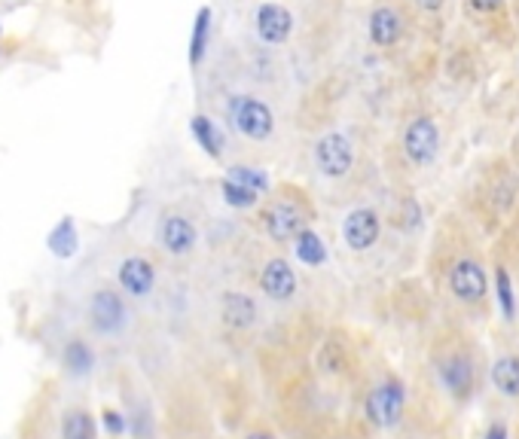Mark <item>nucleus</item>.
Segmentation results:
<instances>
[{
  "label": "nucleus",
  "instance_id": "423d86ee",
  "mask_svg": "<svg viewBox=\"0 0 519 439\" xmlns=\"http://www.w3.org/2000/svg\"><path fill=\"white\" fill-rule=\"evenodd\" d=\"M312 165L324 180H345L352 177L358 165V150L355 141L345 132H324L312 144Z\"/></svg>",
  "mask_w": 519,
  "mask_h": 439
},
{
  "label": "nucleus",
  "instance_id": "20e7f679",
  "mask_svg": "<svg viewBox=\"0 0 519 439\" xmlns=\"http://www.w3.org/2000/svg\"><path fill=\"white\" fill-rule=\"evenodd\" d=\"M413 13L400 0H376L370 16H367V40L379 52H394L410 34Z\"/></svg>",
  "mask_w": 519,
  "mask_h": 439
},
{
  "label": "nucleus",
  "instance_id": "1a4fd4ad",
  "mask_svg": "<svg viewBox=\"0 0 519 439\" xmlns=\"http://www.w3.org/2000/svg\"><path fill=\"white\" fill-rule=\"evenodd\" d=\"M403 409H407V388H403L400 379H385V382H379V385L367 394V400H364V415H367V421H370L373 427H382V430L400 424Z\"/></svg>",
  "mask_w": 519,
  "mask_h": 439
},
{
  "label": "nucleus",
  "instance_id": "6ab92c4d",
  "mask_svg": "<svg viewBox=\"0 0 519 439\" xmlns=\"http://www.w3.org/2000/svg\"><path fill=\"white\" fill-rule=\"evenodd\" d=\"M465 13L486 28H507V0H465Z\"/></svg>",
  "mask_w": 519,
  "mask_h": 439
},
{
  "label": "nucleus",
  "instance_id": "f8f14e48",
  "mask_svg": "<svg viewBox=\"0 0 519 439\" xmlns=\"http://www.w3.org/2000/svg\"><path fill=\"white\" fill-rule=\"evenodd\" d=\"M254 31L263 46H284L294 37V13L278 0H263L254 10Z\"/></svg>",
  "mask_w": 519,
  "mask_h": 439
},
{
  "label": "nucleus",
  "instance_id": "f03ea898",
  "mask_svg": "<svg viewBox=\"0 0 519 439\" xmlns=\"http://www.w3.org/2000/svg\"><path fill=\"white\" fill-rule=\"evenodd\" d=\"M226 122L239 138L251 144H266L275 138L278 129V116L272 104L254 92H236L226 98Z\"/></svg>",
  "mask_w": 519,
  "mask_h": 439
},
{
  "label": "nucleus",
  "instance_id": "c85d7f7f",
  "mask_svg": "<svg viewBox=\"0 0 519 439\" xmlns=\"http://www.w3.org/2000/svg\"><path fill=\"white\" fill-rule=\"evenodd\" d=\"M483 439H507V427L504 424H492Z\"/></svg>",
  "mask_w": 519,
  "mask_h": 439
},
{
  "label": "nucleus",
  "instance_id": "6e6552de",
  "mask_svg": "<svg viewBox=\"0 0 519 439\" xmlns=\"http://www.w3.org/2000/svg\"><path fill=\"white\" fill-rule=\"evenodd\" d=\"M446 287L461 305H480L489 293V278L480 260L455 257L446 269Z\"/></svg>",
  "mask_w": 519,
  "mask_h": 439
},
{
  "label": "nucleus",
  "instance_id": "c756f323",
  "mask_svg": "<svg viewBox=\"0 0 519 439\" xmlns=\"http://www.w3.org/2000/svg\"><path fill=\"white\" fill-rule=\"evenodd\" d=\"M513 150H516V156H519V132H516V141H513Z\"/></svg>",
  "mask_w": 519,
  "mask_h": 439
},
{
  "label": "nucleus",
  "instance_id": "5701e85b",
  "mask_svg": "<svg viewBox=\"0 0 519 439\" xmlns=\"http://www.w3.org/2000/svg\"><path fill=\"white\" fill-rule=\"evenodd\" d=\"M294 244H297V257H300L303 263L315 266V263L324 260V241H318V235H315L312 229L300 232V235L294 238Z\"/></svg>",
  "mask_w": 519,
  "mask_h": 439
},
{
  "label": "nucleus",
  "instance_id": "b1692460",
  "mask_svg": "<svg viewBox=\"0 0 519 439\" xmlns=\"http://www.w3.org/2000/svg\"><path fill=\"white\" fill-rule=\"evenodd\" d=\"M223 196H226L229 205H236V208H257L260 205V196L257 193H251L248 186L229 180V177L223 180Z\"/></svg>",
  "mask_w": 519,
  "mask_h": 439
},
{
  "label": "nucleus",
  "instance_id": "4be33fe9",
  "mask_svg": "<svg viewBox=\"0 0 519 439\" xmlns=\"http://www.w3.org/2000/svg\"><path fill=\"white\" fill-rule=\"evenodd\" d=\"M92 363H95V351H92V345L86 339H71L65 345V366H68V372L83 375V372L92 369Z\"/></svg>",
  "mask_w": 519,
  "mask_h": 439
},
{
  "label": "nucleus",
  "instance_id": "cd10ccee",
  "mask_svg": "<svg viewBox=\"0 0 519 439\" xmlns=\"http://www.w3.org/2000/svg\"><path fill=\"white\" fill-rule=\"evenodd\" d=\"M242 439H278V436H275V430H269V427H263V424H260V427L245 430V436H242Z\"/></svg>",
  "mask_w": 519,
  "mask_h": 439
},
{
  "label": "nucleus",
  "instance_id": "a211bd4d",
  "mask_svg": "<svg viewBox=\"0 0 519 439\" xmlns=\"http://www.w3.org/2000/svg\"><path fill=\"white\" fill-rule=\"evenodd\" d=\"M59 436L62 439H98V421L83 403H74L62 412Z\"/></svg>",
  "mask_w": 519,
  "mask_h": 439
},
{
  "label": "nucleus",
  "instance_id": "bb28decb",
  "mask_svg": "<svg viewBox=\"0 0 519 439\" xmlns=\"http://www.w3.org/2000/svg\"><path fill=\"white\" fill-rule=\"evenodd\" d=\"M413 7L422 10L425 16H437L446 7V0H413Z\"/></svg>",
  "mask_w": 519,
  "mask_h": 439
},
{
  "label": "nucleus",
  "instance_id": "aec40b11",
  "mask_svg": "<svg viewBox=\"0 0 519 439\" xmlns=\"http://www.w3.org/2000/svg\"><path fill=\"white\" fill-rule=\"evenodd\" d=\"M492 385L504 397H519V357H501L492 366Z\"/></svg>",
  "mask_w": 519,
  "mask_h": 439
},
{
  "label": "nucleus",
  "instance_id": "9d476101",
  "mask_svg": "<svg viewBox=\"0 0 519 439\" xmlns=\"http://www.w3.org/2000/svg\"><path fill=\"white\" fill-rule=\"evenodd\" d=\"M257 287L272 302H291L300 293V275L287 257L269 254L257 269Z\"/></svg>",
  "mask_w": 519,
  "mask_h": 439
},
{
  "label": "nucleus",
  "instance_id": "9b49d317",
  "mask_svg": "<svg viewBox=\"0 0 519 439\" xmlns=\"http://www.w3.org/2000/svg\"><path fill=\"white\" fill-rule=\"evenodd\" d=\"M342 244L352 250V254H367L382 238V214L370 205L352 208L342 217Z\"/></svg>",
  "mask_w": 519,
  "mask_h": 439
},
{
  "label": "nucleus",
  "instance_id": "f257e3e1",
  "mask_svg": "<svg viewBox=\"0 0 519 439\" xmlns=\"http://www.w3.org/2000/svg\"><path fill=\"white\" fill-rule=\"evenodd\" d=\"M318 217V208L312 196L297 183H272L266 199H260V208L254 214L257 229L272 244H291L300 232L312 229Z\"/></svg>",
  "mask_w": 519,
  "mask_h": 439
},
{
  "label": "nucleus",
  "instance_id": "4468645a",
  "mask_svg": "<svg viewBox=\"0 0 519 439\" xmlns=\"http://www.w3.org/2000/svg\"><path fill=\"white\" fill-rule=\"evenodd\" d=\"M260 321V308L257 299L248 296L245 290H226L220 296V324L233 336H245L257 327Z\"/></svg>",
  "mask_w": 519,
  "mask_h": 439
},
{
  "label": "nucleus",
  "instance_id": "7ed1b4c3",
  "mask_svg": "<svg viewBox=\"0 0 519 439\" xmlns=\"http://www.w3.org/2000/svg\"><path fill=\"white\" fill-rule=\"evenodd\" d=\"M440 125L431 113H413L407 122H403L397 147L400 156L410 168H428L437 162L440 156Z\"/></svg>",
  "mask_w": 519,
  "mask_h": 439
},
{
  "label": "nucleus",
  "instance_id": "393cba45",
  "mask_svg": "<svg viewBox=\"0 0 519 439\" xmlns=\"http://www.w3.org/2000/svg\"><path fill=\"white\" fill-rule=\"evenodd\" d=\"M495 287H498V302H501L504 318L513 321V315H516V299H513V287H510V272L504 266L495 269Z\"/></svg>",
  "mask_w": 519,
  "mask_h": 439
},
{
  "label": "nucleus",
  "instance_id": "dca6fc26",
  "mask_svg": "<svg viewBox=\"0 0 519 439\" xmlns=\"http://www.w3.org/2000/svg\"><path fill=\"white\" fill-rule=\"evenodd\" d=\"M211 28H214V10L205 4V7L196 10L190 40H187V65H190V71L202 68V61L208 55V43H211Z\"/></svg>",
  "mask_w": 519,
  "mask_h": 439
},
{
  "label": "nucleus",
  "instance_id": "f3484780",
  "mask_svg": "<svg viewBox=\"0 0 519 439\" xmlns=\"http://www.w3.org/2000/svg\"><path fill=\"white\" fill-rule=\"evenodd\" d=\"M190 135H193V141L199 144V150L208 159H223L226 135H223V129H220V125L208 113H193L190 116Z\"/></svg>",
  "mask_w": 519,
  "mask_h": 439
},
{
  "label": "nucleus",
  "instance_id": "a878e982",
  "mask_svg": "<svg viewBox=\"0 0 519 439\" xmlns=\"http://www.w3.org/2000/svg\"><path fill=\"white\" fill-rule=\"evenodd\" d=\"M49 244H52V250H59L62 257H68L71 250H74V244H77V232H74V226L65 220L59 229H55V232L49 235Z\"/></svg>",
  "mask_w": 519,
  "mask_h": 439
},
{
  "label": "nucleus",
  "instance_id": "ddd939ff",
  "mask_svg": "<svg viewBox=\"0 0 519 439\" xmlns=\"http://www.w3.org/2000/svg\"><path fill=\"white\" fill-rule=\"evenodd\" d=\"M117 290L126 299H147L156 290V263L144 254H129L117 266Z\"/></svg>",
  "mask_w": 519,
  "mask_h": 439
},
{
  "label": "nucleus",
  "instance_id": "412c9836",
  "mask_svg": "<svg viewBox=\"0 0 519 439\" xmlns=\"http://www.w3.org/2000/svg\"><path fill=\"white\" fill-rule=\"evenodd\" d=\"M226 177L229 180H236V183H242V186H248L251 193H257L260 199L272 190V180H269V174L266 171H260V168H245V165H233L226 171Z\"/></svg>",
  "mask_w": 519,
  "mask_h": 439
},
{
  "label": "nucleus",
  "instance_id": "0eeeda50",
  "mask_svg": "<svg viewBox=\"0 0 519 439\" xmlns=\"http://www.w3.org/2000/svg\"><path fill=\"white\" fill-rule=\"evenodd\" d=\"M86 321L101 339L120 336L129 324V299L117 287H95L86 302Z\"/></svg>",
  "mask_w": 519,
  "mask_h": 439
},
{
  "label": "nucleus",
  "instance_id": "39448f33",
  "mask_svg": "<svg viewBox=\"0 0 519 439\" xmlns=\"http://www.w3.org/2000/svg\"><path fill=\"white\" fill-rule=\"evenodd\" d=\"M156 244L168 260H187L199 247L196 217L184 208H165L156 223Z\"/></svg>",
  "mask_w": 519,
  "mask_h": 439
},
{
  "label": "nucleus",
  "instance_id": "2eb2a0df",
  "mask_svg": "<svg viewBox=\"0 0 519 439\" xmlns=\"http://www.w3.org/2000/svg\"><path fill=\"white\" fill-rule=\"evenodd\" d=\"M437 372H440L443 388H446L455 400H468V397L474 394L477 375H474V363H471L468 354H458V351H455V354L443 357L440 366H437Z\"/></svg>",
  "mask_w": 519,
  "mask_h": 439
}]
</instances>
